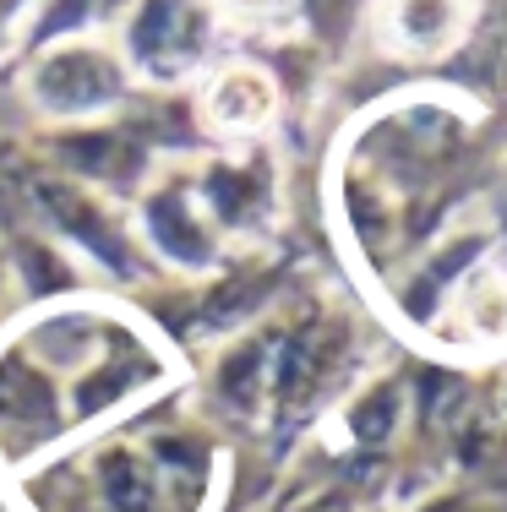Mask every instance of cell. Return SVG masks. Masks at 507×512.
<instances>
[{
    "label": "cell",
    "instance_id": "1",
    "mask_svg": "<svg viewBox=\"0 0 507 512\" xmlns=\"http://www.w3.org/2000/svg\"><path fill=\"white\" fill-rule=\"evenodd\" d=\"M219 453L191 431L110 436L77 447L66 463L22 474L17 496L28 512H208Z\"/></svg>",
    "mask_w": 507,
    "mask_h": 512
},
{
    "label": "cell",
    "instance_id": "2",
    "mask_svg": "<svg viewBox=\"0 0 507 512\" xmlns=\"http://www.w3.org/2000/svg\"><path fill=\"white\" fill-rule=\"evenodd\" d=\"M475 0H377V33L404 60H437L464 44Z\"/></svg>",
    "mask_w": 507,
    "mask_h": 512
},
{
    "label": "cell",
    "instance_id": "3",
    "mask_svg": "<svg viewBox=\"0 0 507 512\" xmlns=\"http://www.w3.org/2000/svg\"><path fill=\"white\" fill-rule=\"evenodd\" d=\"M202 115H208V126L224 131V137H257V131H268L273 115H279V88H273V77L262 66L235 60V66H224L219 77L208 82Z\"/></svg>",
    "mask_w": 507,
    "mask_h": 512
},
{
    "label": "cell",
    "instance_id": "4",
    "mask_svg": "<svg viewBox=\"0 0 507 512\" xmlns=\"http://www.w3.org/2000/svg\"><path fill=\"white\" fill-rule=\"evenodd\" d=\"M229 22H246V28H268V22H279L295 11V0H219Z\"/></svg>",
    "mask_w": 507,
    "mask_h": 512
}]
</instances>
